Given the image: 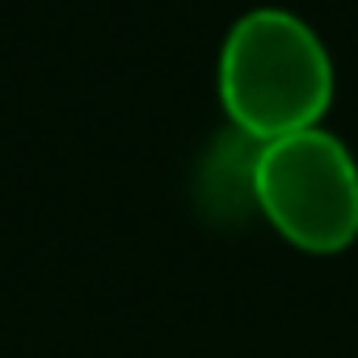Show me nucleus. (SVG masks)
<instances>
[{
  "instance_id": "1",
  "label": "nucleus",
  "mask_w": 358,
  "mask_h": 358,
  "mask_svg": "<svg viewBox=\"0 0 358 358\" xmlns=\"http://www.w3.org/2000/svg\"><path fill=\"white\" fill-rule=\"evenodd\" d=\"M215 93L228 122L253 143H266L329 118L337 68L312 22L278 5H257L220 43Z\"/></svg>"
},
{
  "instance_id": "2",
  "label": "nucleus",
  "mask_w": 358,
  "mask_h": 358,
  "mask_svg": "<svg viewBox=\"0 0 358 358\" xmlns=\"http://www.w3.org/2000/svg\"><path fill=\"white\" fill-rule=\"evenodd\" d=\"M249 194L262 220L308 257H337L358 241V160L324 122L253 143Z\"/></svg>"
}]
</instances>
